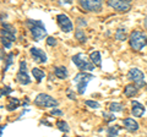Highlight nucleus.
I'll return each mask as SVG.
<instances>
[{"instance_id": "f257e3e1", "label": "nucleus", "mask_w": 147, "mask_h": 137, "mask_svg": "<svg viewBox=\"0 0 147 137\" xmlns=\"http://www.w3.org/2000/svg\"><path fill=\"white\" fill-rule=\"evenodd\" d=\"M26 25L31 31L32 37H33L36 40H40L47 36V30H45V27H44L42 21H39V20H27Z\"/></svg>"}, {"instance_id": "f03ea898", "label": "nucleus", "mask_w": 147, "mask_h": 137, "mask_svg": "<svg viewBox=\"0 0 147 137\" xmlns=\"http://www.w3.org/2000/svg\"><path fill=\"white\" fill-rule=\"evenodd\" d=\"M147 45V36L141 31H132V33L130 34V47L140 52L142 48H145Z\"/></svg>"}, {"instance_id": "7ed1b4c3", "label": "nucleus", "mask_w": 147, "mask_h": 137, "mask_svg": "<svg viewBox=\"0 0 147 137\" xmlns=\"http://www.w3.org/2000/svg\"><path fill=\"white\" fill-rule=\"evenodd\" d=\"M94 79V76L92 74H87V72H79L75 77H74V82L76 83V88H77V93L79 94H84L86 92L87 85Z\"/></svg>"}, {"instance_id": "20e7f679", "label": "nucleus", "mask_w": 147, "mask_h": 137, "mask_svg": "<svg viewBox=\"0 0 147 137\" xmlns=\"http://www.w3.org/2000/svg\"><path fill=\"white\" fill-rule=\"evenodd\" d=\"M72 62L77 66L79 70H81V72H85V71H92L94 70V65L91 62V60L87 59V56L85 54L79 53L76 55L72 56Z\"/></svg>"}, {"instance_id": "39448f33", "label": "nucleus", "mask_w": 147, "mask_h": 137, "mask_svg": "<svg viewBox=\"0 0 147 137\" xmlns=\"http://www.w3.org/2000/svg\"><path fill=\"white\" fill-rule=\"evenodd\" d=\"M34 104L44 108H55L59 104V102L47 93H39L34 99Z\"/></svg>"}, {"instance_id": "423d86ee", "label": "nucleus", "mask_w": 147, "mask_h": 137, "mask_svg": "<svg viewBox=\"0 0 147 137\" xmlns=\"http://www.w3.org/2000/svg\"><path fill=\"white\" fill-rule=\"evenodd\" d=\"M127 80L134 82V85L137 88H142L144 86H146L144 72H142L141 70H139V68H136V67H132L131 70L127 72Z\"/></svg>"}, {"instance_id": "0eeeda50", "label": "nucleus", "mask_w": 147, "mask_h": 137, "mask_svg": "<svg viewBox=\"0 0 147 137\" xmlns=\"http://www.w3.org/2000/svg\"><path fill=\"white\" fill-rule=\"evenodd\" d=\"M80 6L84 7V10L91 12H99L103 7V3L100 0H81Z\"/></svg>"}, {"instance_id": "6e6552de", "label": "nucleus", "mask_w": 147, "mask_h": 137, "mask_svg": "<svg viewBox=\"0 0 147 137\" xmlns=\"http://www.w3.org/2000/svg\"><path fill=\"white\" fill-rule=\"evenodd\" d=\"M107 4L109 7H113L118 12H127L131 9L130 0H110Z\"/></svg>"}, {"instance_id": "1a4fd4ad", "label": "nucleus", "mask_w": 147, "mask_h": 137, "mask_svg": "<svg viewBox=\"0 0 147 137\" xmlns=\"http://www.w3.org/2000/svg\"><path fill=\"white\" fill-rule=\"evenodd\" d=\"M57 22H58L59 27L61 28V31L66 32V33H69V32H71L74 30L72 22L70 21V19H69L67 15H65V13H59L57 16Z\"/></svg>"}, {"instance_id": "9d476101", "label": "nucleus", "mask_w": 147, "mask_h": 137, "mask_svg": "<svg viewBox=\"0 0 147 137\" xmlns=\"http://www.w3.org/2000/svg\"><path fill=\"white\" fill-rule=\"evenodd\" d=\"M30 53H31V55H32V58H33V60L36 62H38V64L47 62V54H45L42 49L32 47L30 49Z\"/></svg>"}, {"instance_id": "9b49d317", "label": "nucleus", "mask_w": 147, "mask_h": 137, "mask_svg": "<svg viewBox=\"0 0 147 137\" xmlns=\"http://www.w3.org/2000/svg\"><path fill=\"white\" fill-rule=\"evenodd\" d=\"M1 37H5L7 39H10L11 42L16 40V30H15V27L9 25V24H3Z\"/></svg>"}, {"instance_id": "f8f14e48", "label": "nucleus", "mask_w": 147, "mask_h": 137, "mask_svg": "<svg viewBox=\"0 0 147 137\" xmlns=\"http://www.w3.org/2000/svg\"><path fill=\"white\" fill-rule=\"evenodd\" d=\"M145 111H146V109L141 103H139L137 100H132L131 102V113H132V115L136 116V118H140V116L144 115Z\"/></svg>"}, {"instance_id": "ddd939ff", "label": "nucleus", "mask_w": 147, "mask_h": 137, "mask_svg": "<svg viewBox=\"0 0 147 137\" xmlns=\"http://www.w3.org/2000/svg\"><path fill=\"white\" fill-rule=\"evenodd\" d=\"M123 125L125 126V129L130 132H136L139 130V124L134 120L132 118H126L123 120Z\"/></svg>"}, {"instance_id": "4468645a", "label": "nucleus", "mask_w": 147, "mask_h": 137, "mask_svg": "<svg viewBox=\"0 0 147 137\" xmlns=\"http://www.w3.org/2000/svg\"><path fill=\"white\" fill-rule=\"evenodd\" d=\"M54 75L60 80H65L69 76V71L65 66H55L54 67Z\"/></svg>"}, {"instance_id": "2eb2a0df", "label": "nucleus", "mask_w": 147, "mask_h": 137, "mask_svg": "<svg viewBox=\"0 0 147 137\" xmlns=\"http://www.w3.org/2000/svg\"><path fill=\"white\" fill-rule=\"evenodd\" d=\"M16 80H17L18 83H21V85H30L31 83V79H30V76L27 72L18 71L17 75H16Z\"/></svg>"}, {"instance_id": "dca6fc26", "label": "nucleus", "mask_w": 147, "mask_h": 137, "mask_svg": "<svg viewBox=\"0 0 147 137\" xmlns=\"http://www.w3.org/2000/svg\"><path fill=\"white\" fill-rule=\"evenodd\" d=\"M90 59H91V62L93 64L94 66H98L100 67V65H102V59H100V53L97 52V50H94V52H92L90 54Z\"/></svg>"}, {"instance_id": "f3484780", "label": "nucleus", "mask_w": 147, "mask_h": 137, "mask_svg": "<svg viewBox=\"0 0 147 137\" xmlns=\"http://www.w3.org/2000/svg\"><path fill=\"white\" fill-rule=\"evenodd\" d=\"M137 88L135 85H127L126 87H125V89H124V94L126 95V97H129V98H131V97H134V95H136L137 94Z\"/></svg>"}, {"instance_id": "a211bd4d", "label": "nucleus", "mask_w": 147, "mask_h": 137, "mask_svg": "<svg viewBox=\"0 0 147 137\" xmlns=\"http://www.w3.org/2000/svg\"><path fill=\"white\" fill-rule=\"evenodd\" d=\"M32 75L34 76V79L37 80V82H42V80L45 77L44 71L40 70L39 67H33V68H32Z\"/></svg>"}, {"instance_id": "6ab92c4d", "label": "nucleus", "mask_w": 147, "mask_h": 137, "mask_svg": "<svg viewBox=\"0 0 147 137\" xmlns=\"http://www.w3.org/2000/svg\"><path fill=\"white\" fill-rule=\"evenodd\" d=\"M20 100H18L17 98H10L9 99V104H7V110H15V109H17L18 107H20Z\"/></svg>"}, {"instance_id": "aec40b11", "label": "nucleus", "mask_w": 147, "mask_h": 137, "mask_svg": "<svg viewBox=\"0 0 147 137\" xmlns=\"http://www.w3.org/2000/svg\"><path fill=\"white\" fill-rule=\"evenodd\" d=\"M75 38L79 40V42H81V43H85L86 40H87V36H86V33H85V31H82V30H76V32H75Z\"/></svg>"}, {"instance_id": "412c9836", "label": "nucleus", "mask_w": 147, "mask_h": 137, "mask_svg": "<svg viewBox=\"0 0 147 137\" xmlns=\"http://www.w3.org/2000/svg\"><path fill=\"white\" fill-rule=\"evenodd\" d=\"M119 131H120V127L119 126H110L107 129V136L108 137H117L119 135Z\"/></svg>"}, {"instance_id": "4be33fe9", "label": "nucleus", "mask_w": 147, "mask_h": 137, "mask_svg": "<svg viewBox=\"0 0 147 137\" xmlns=\"http://www.w3.org/2000/svg\"><path fill=\"white\" fill-rule=\"evenodd\" d=\"M115 39L117 40H125L126 39V30L125 28H119V30H117Z\"/></svg>"}, {"instance_id": "5701e85b", "label": "nucleus", "mask_w": 147, "mask_h": 137, "mask_svg": "<svg viewBox=\"0 0 147 137\" xmlns=\"http://www.w3.org/2000/svg\"><path fill=\"white\" fill-rule=\"evenodd\" d=\"M124 110V105L120 103H110L109 105V111L110 113H114V111H121Z\"/></svg>"}, {"instance_id": "b1692460", "label": "nucleus", "mask_w": 147, "mask_h": 137, "mask_svg": "<svg viewBox=\"0 0 147 137\" xmlns=\"http://www.w3.org/2000/svg\"><path fill=\"white\" fill-rule=\"evenodd\" d=\"M57 127H58V129L60 130V131H63V132H69V131H70V127H69L67 122L64 121V120L58 121V122H57Z\"/></svg>"}, {"instance_id": "393cba45", "label": "nucleus", "mask_w": 147, "mask_h": 137, "mask_svg": "<svg viewBox=\"0 0 147 137\" xmlns=\"http://www.w3.org/2000/svg\"><path fill=\"white\" fill-rule=\"evenodd\" d=\"M85 104L87 107H90V108H92V109H98L99 107H100V104L98 103V102H94V100H86L85 102Z\"/></svg>"}, {"instance_id": "a878e982", "label": "nucleus", "mask_w": 147, "mask_h": 137, "mask_svg": "<svg viewBox=\"0 0 147 137\" xmlns=\"http://www.w3.org/2000/svg\"><path fill=\"white\" fill-rule=\"evenodd\" d=\"M12 59H13V54L12 53H9L6 59H5V60H6V65H5V67H4V70H5V71H7V68L10 67V65L12 64Z\"/></svg>"}, {"instance_id": "bb28decb", "label": "nucleus", "mask_w": 147, "mask_h": 137, "mask_svg": "<svg viewBox=\"0 0 147 137\" xmlns=\"http://www.w3.org/2000/svg\"><path fill=\"white\" fill-rule=\"evenodd\" d=\"M0 40H1V43H3V45L5 47L6 49H10L11 47H12V42L10 39H7V38H5V37H1L0 38Z\"/></svg>"}, {"instance_id": "cd10ccee", "label": "nucleus", "mask_w": 147, "mask_h": 137, "mask_svg": "<svg viewBox=\"0 0 147 137\" xmlns=\"http://www.w3.org/2000/svg\"><path fill=\"white\" fill-rule=\"evenodd\" d=\"M103 118H105V121L107 122H112L115 120V116H114L113 113H103Z\"/></svg>"}, {"instance_id": "c85d7f7f", "label": "nucleus", "mask_w": 147, "mask_h": 137, "mask_svg": "<svg viewBox=\"0 0 147 137\" xmlns=\"http://www.w3.org/2000/svg\"><path fill=\"white\" fill-rule=\"evenodd\" d=\"M47 44L49 45V47H55V45L58 44V42L54 37H47Z\"/></svg>"}, {"instance_id": "c756f323", "label": "nucleus", "mask_w": 147, "mask_h": 137, "mask_svg": "<svg viewBox=\"0 0 147 137\" xmlns=\"http://www.w3.org/2000/svg\"><path fill=\"white\" fill-rule=\"evenodd\" d=\"M76 25L80 27V30H81V27H86L87 26V22L85 19H82V17H79L77 19V22H76Z\"/></svg>"}, {"instance_id": "7c9ffc66", "label": "nucleus", "mask_w": 147, "mask_h": 137, "mask_svg": "<svg viewBox=\"0 0 147 137\" xmlns=\"http://www.w3.org/2000/svg\"><path fill=\"white\" fill-rule=\"evenodd\" d=\"M18 71L20 72H27V64L26 61H20V68H18Z\"/></svg>"}, {"instance_id": "2f4dec72", "label": "nucleus", "mask_w": 147, "mask_h": 137, "mask_svg": "<svg viewBox=\"0 0 147 137\" xmlns=\"http://www.w3.org/2000/svg\"><path fill=\"white\" fill-rule=\"evenodd\" d=\"M50 114H52V115H59V116L64 115V113L61 110H59V109H52V110H50Z\"/></svg>"}, {"instance_id": "473e14b6", "label": "nucleus", "mask_w": 147, "mask_h": 137, "mask_svg": "<svg viewBox=\"0 0 147 137\" xmlns=\"http://www.w3.org/2000/svg\"><path fill=\"white\" fill-rule=\"evenodd\" d=\"M1 92H3L4 95H7V94H10V93L12 92V89L9 87V86H6V87H4V88L1 89Z\"/></svg>"}, {"instance_id": "72a5a7b5", "label": "nucleus", "mask_w": 147, "mask_h": 137, "mask_svg": "<svg viewBox=\"0 0 147 137\" xmlns=\"http://www.w3.org/2000/svg\"><path fill=\"white\" fill-rule=\"evenodd\" d=\"M66 94H67V97L70 98V99H72V100L76 98V94H75V93H72V92H71V89H67V91H66Z\"/></svg>"}, {"instance_id": "f704fd0d", "label": "nucleus", "mask_w": 147, "mask_h": 137, "mask_svg": "<svg viewBox=\"0 0 147 137\" xmlns=\"http://www.w3.org/2000/svg\"><path fill=\"white\" fill-rule=\"evenodd\" d=\"M144 26H145V28L147 30V16L145 17V20H144Z\"/></svg>"}, {"instance_id": "c9c22d12", "label": "nucleus", "mask_w": 147, "mask_h": 137, "mask_svg": "<svg viewBox=\"0 0 147 137\" xmlns=\"http://www.w3.org/2000/svg\"><path fill=\"white\" fill-rule=\"evenodd\" d=\"M6 126H0V137H1V134H3V131H4V129H5Z\"/></svg>"}, {"instance_id": "e433bc0d", "label": "nucleus", "mask_w": 147, "mask_h": 137, "mask_svg": "<svg viewBox=\"0 0 147 137\" xmlns=\"http://www.w3.org/2000/svg\"><path fill=\"white\" fill-rule=\"evenodd\" d=\"M3 58H4V53H3V50L0 49V60H3Z\"/></svg>"}, {"instance_id": "4c0bfd02", "label": "nucleus", "mask_w": 147, "mask_h": 137, "mask_svg": "<svg viewBox=\"0 0 147 137\" xmlns=\"http://www.w3.org/2000/svg\"><path fill=\"white\" fill-rule=\"evenodd\" d=\"M3 95H4V94H3V92H1V89H0V98H1Z\"/></svg>"}, {"instance_id": "58836bf2", "label": "nucleus", "mask_w": 147, "mask_h": 137, "mask_svg": "<svg viewBox=\"0 0 147 137\" xmlns=\"http://www.w3.org/2000/svg\"><path fill=\"white\" fill-rule=\"evenodd\" d=\"M64 137H67V136H64Z\"/></svg>"}, {"instance_id": "ea45409f", "label": "nucleus", "mask_w": 147, "mask_h": 137, "mask_svg": "<svg viewBox=\"0 0 147 137\" xmlns=\"http://www.w3.org/2000/svg\"><path fill=\"white\" fill-rule=\"evenodd\" d=\"M80 137H81V136H80Z\"/></svg>"}]
</instances>
